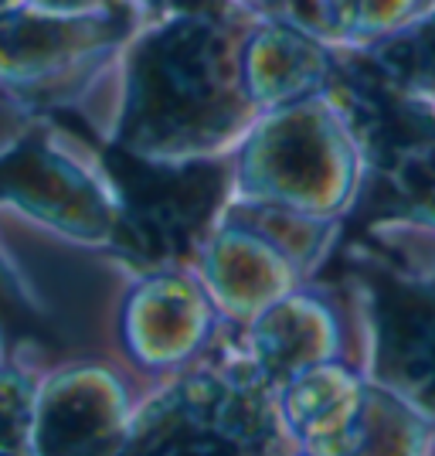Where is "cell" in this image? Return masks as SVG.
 Returning <instances> with one entry per match:
<instances>
[{"mask_svg":"<svg viewBox=\"0 0 435 456\" xmlns=\"http://www.w3.org/2000/svg\"><path fill=\"white\" fill-rule=\"evenodd\" d=\"M358 55L401 93L435 102V4Z\"/></svg>","mask_w":435,"mask_h":456,"instance_id":"obj_14","label":"cell"},{"mask_svg":"<svg viewBox=\"0 0 435 456\" xmlns=\"http://www.w3.org/2000/svg\"><path fill=\"white\" fill-rule=\"evenodd\" d=\"M177 4H181V0H123V7H126L136 20L153 18V14H164V11H171V7H177Z\"/></svg>","mask_w":435,"mask_h":456,"instance_id":"obj_20","label":"cell"},{"mask_svg":"<svg viewBox=\"0 0 435 456\" xmlns=\"http://www.w3.org/2000/svg\"><path fill=\"white\" fill-rule=\"evenodd\" d=\"M24 7L48 11V14H102V11H126L123 0H24Z\"/></svg>","mask_w":435,"mask_h":456,"instance_id":"obj_19","label":"cell"},{"mask_svg":"<svg viewBox=\"0 0 435 456\" xmlns=\"http://www.w3.org/2000/svg\"><path fill=\"white\" fill-rule=\"evenodd\" d=\"M412 225L435 232V143L398 153L381 167Z\"/></svg>","mask_w":435,"mask_h":456,"instance_id":"obj_16","label":"cell"},{"mask_svg":"<svg viewBox=\"0 0 435 456\" xmlns=\"http://www.w3.org/2000/svg\"><path fill=\"white\" fill-rule=\"evenodd\" d=\"M341 52L296 20L255 18L242 41V78L259 116L326 89Z\"/></svg>","mask_w":435,"mask_h":456,"instance_id":"obj_11","label":"cell"},{"mask_svg":"<svg viewBox=\"0 0 435 456\" xmlns=\"http://www.w3.org/2000/svg\"><path fill=\"white\" fill-rule=\"evenodd\" d=\"M231 334L242 354L272 385H283L313 364L347 358V314L337 297L313 286V280L289 289Z\"/></svg>","mask_w":435,"mask_h":456,"instance_id":"obj_10","label":"cell"},{"mask_svg":"<svg viewBox=\"0 0 435 456\" xmlns=\"http://www.w3.org/2000/svg\"><path fill=\"white\" fill-rule=\"evenodd\" d=\"M130 201L116 157L58 113L0 99V273L14 289L38 259L82 263L130 239Z\"/></svg>","mask_w":435,"mask_h":456,"instance_id":"obj_2","label":"cell"},{"mask_svg":"<svg viewBox=\"0 0 435 456\" xmlns=\"http://www.w3.org/2000/svg\"><path fill=\"white\" fill-rule=\"evenodd\" d=\"M231 330L188 259L143 263L116 293L113 358L143 381L188 368Z\"/></svg>","mask_w":435,"mask_h":456,"instance_id":"obj_7","label":"cell"},{"mask_svg":"<svg viewBox=\"0 0 435 456\" xmlns=\"http://www.w3.org/2000/svg\"><path fill=\"white\" fill-rule=\"evenodd\" d=\"M133 24L130 11L48 14L24 4L4 11L0 99L35 113H72Z\"/></svg>","mask_w":435,"mask_h":456,"instance_id":"obj_6","label":"cell"},{"mask_svg":"<svg viewBox=\"0 0 435 456\" xmlns=\"http://www.w3.org/2000/svg\"><path fill=\"white\" fill-rule=\"evenodd\" d=\"M375 171L341 82L262 113L225 160L228 201L343 222Z\"/></svg>","mask_w":435,"mask_h":456,"instance_id":"obj_3","label":"cell"},{"mask_svg":"<svg viewBox=\"0 0 435 456\" xmlns=\"http://www.w3.org/2000/svg\"><path fill=\"white\" fill-rule=\"evenodd\" d=\"M252 20L228 0H181L136 20L72 116L119 160L222 167L259 119L242 78Z\"/></svg>","mask_w":435,"mask_h":456,"instance_id":"obj_1","label":"cell"},{"mask_svg":"<svg viewBox=\"0 0 435 456\" xmlns=\"http://www.w3.org/2000/svg\"><path fill=\"white\" fill-rule=\"evenodd\" d=\"M367 392L350 358L323 362L276 385V412L293 453H347Z\"/></svg>","mask_w":435,"mask_h":456,"instance_id":"obj_12","label":"cell"},{"mask_svg":"<svg viewBox=\"0 0 435 456\" xmlns=\"http://www.w3.org/2000/svg\"><path fill=\"white\" fill-rule=\"evenodd\" d=\"M48 354L38 347L7 351L0 362V453H31L38 381Z\"/></svg>","mask_w":435,"mask_h":456,"instance_id":"obj_15","label":"cell"},{"mask_svg":"<svg viewBox=\"0 0 435 456\" xmlns=\"http://www.w3.org/2000/svg\"><path fill=\"white\" fill-rule=\"evenodd\" d=\"M341 222L222 198L188 248L228 327H242L326 263Z\"/></svg>","mask_w":435,"mask_h":456,"instance_id":"obj_5","label":"cell"},{"mask_svg":"<svg viewBox=\"0 0 435 456\" xmlns=\"http://www.w3.org/2000/svg\"><path fill=\"white\" fill-rule=\"evenodd\" d=\"M7 351H11V347H7V341H4V330H0V362L7 358Z\"/></svg>","mask_w":435,"mask_h":456,"instance_id":"obj_22","label":"cell"},{"mask_svg":"<svg viewBox=\"0 0 435 456\" xmlns=\"http://www.w3.org/2000/svg\"><path fill=\"white\" fill-rule=\"evenodd\" d=\"M20 4H24V0H0V14L11 11V7H20Z\"/></svg>","mask_w":435,"mask_h":456,"instance_id":"obj_21","label":"cell"},{"mask_svg":"<svg viewBox=\"0 0 435 456\" xmlns=\"http://www.w3.org/2000/svg\"><path fill=\"white\" fill-rule=\"evenodd\" d=\"M425 7H432V0H358V28H354V45L347 52H364L367 45L418 18Z\"/></svg>","mask_w":435,"mask_h":456,"instance_id":"obj_17","label":"cell"},{"mask_svg":"<svg viewBox=\"0 0 435 456\" xmlns=\"http://www.w3.org/2000/svg\"><path fill=\"white\" fill-rule=\"evenodd\" d=\"M432 419L408 399H401L388 385L367 379L364 405L354 422L347 453H422L432 450Z\"/></svg>","mask_w":435,"mask_h":456,"instance_id":"obj_13","label":"cell"},{"mask_svg":"<svg viewBox=\"0 0 435 456\" xmlns=\"http://www.w3.org/2000/svg\"><path fill=\"white\" fill-rule=\"evenodd\" d=\"M367 379L388 385L435 422V276H388L367 293Z\"/></svg>","mask_w":435,"mask_h":456,"instance_id":"obj_9","label":"cell"},{"mask_svg":"<svg viewBox=\"0 0 435 456\" xmlns=\"http://www.w3.org/2000/svg\"><path fill=\"white\" fill-rule=\"evenodd\" d=\"M248 18H276V20H296L303 24V0H228ZM306 28V24H303Z\"/></svg>","mask_w":435,"mask_h":456,"instance_id":"obj_18","label":"cell"},{"mask_svg":"<svg viewBox=\"0 0 435 456\" xmlns=\"http://www.w3.org/2000/svg\"><path fill=\"white\" fill-rule=\"evenodd\" d=\"M147 381L102 351L44 364L31 453H123Z\"/></svg>","mask_w":435,"mask_h":456,"instance_id":"obj_8","label":"cell"},{"mask_svg":"<svg viewBox=\"0 0 435 456\" xmlns=\"http://www.w3.org/2000/svg\"><path fill=\"white\" fill-rule=\"evenodd\" d=\"M123 453H293L276 385L242 354L235 334L188 368L143 385Z\"/></svg>","mask_w":435,"mask_h":456,"instance_id":"obj_4","label":"cell"}]
</instances>
